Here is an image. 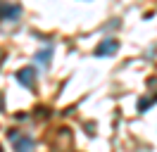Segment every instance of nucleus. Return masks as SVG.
Masks as SVG:
<instances>
[{
    "label": "nucleus",
    "mask_w": 157,
    "mask_h": 152,
    "mask_svg": "<svg viewBox=\"0 0 157 152\" xmlns=\"http://www.w3.org/2000/svg\"><path fill=\"white\" fill-rule=\"evenodd\" d=\"M152 102H157V97H150V100H140V102H138V107H140V109H147V104H152Z\"/></svg>",
    "instance_id": "obj_6"
},
{
    "label": "nucleus",
    "mask_w": 157,
    "mask_h": 152,
    "mask_svg": "<svg viewBox=\"0 0 157 152\" xmlns=\"http://www.w3.org/2000/svg\"><path fill=\"white\" fill-rule=\"evenodd\" d=\"M14 145H17V152H33V140L31 138H17L14 140Z\"/></svg>",
    "instance_id": "obj_4"
},
{
    "label": "nucleus",
    "mask_w": 157,
    "mask_h": 152,
    "mask_svg": "<svg viewBox=\"0 0 157 152\" xmlns=\"http://www.w3.org/2000/svg\"><path fill=\"white\" fill-rule=\"evenodd\" d=\"M119 43L114 38H107V40H102L98 48H95V57H105V55H112V52H117Z\"/></svg>",
    "instance_id": "obj_1"
},
{
    "label": "nucleus",
    "mask_w": 157,
    "mask_h": 152,
    "mask_svg": "<svg viewBox=\"0 0 157 152\" xmlns=\"http://www.w3.org/2000/svg\"><path fill=\"white\" fill-rule=\"evenodd\" d=\"M0 152H2V147H0Z\"/></svg>",
    "instance_id": "obj_7"
},
{
    "label": "nucleus",
    "mask_w": 157,
    "mask_h": 152,
    "mask_svg": "<svg viewBox=\"0 0 157 152\" xmlns=\"http://www.w3.org/2000/svg\"><path fill=\"white\" fill-rule=\"evenodd\" d=\"M50 55H52V50H50V48H45L43 52H38V55H36V62H38V64H48V62H50Z\"/></svg>",
    "instance_id": "obj_5"
},
{
    "label": "nucleus",
    "mask_w": 157,
    "mask_h": 152,
    "mask_svg": "<svg viewBox=\"0 0 157 152\" xmlns=\"http://www.w3.org/2000/svg\"><path fill=\"white\" fill-rule=\"evenodd\" d=\"M17 78H19V83L24 86V88H33V78H36V74H33V69H21L19 74H17Z\"/></svg>",
    "instance_id": "obj_3"
},
{
    "label": "nucleus",
    "mask_w": 157,
    "mask_h": 152,
    "mask_svg": "<svg viewBox=\"0 0 157 152\" xmlns=\"http://www.w3.org/2000/svg\"><path fill=\"white\" fill-rule=\"evenodd\" d=\"M19 14H21L19 5H0V19H10V21H14Z\"/></svg>",
    "instance_id": "obj_2"
}]
</instances>
